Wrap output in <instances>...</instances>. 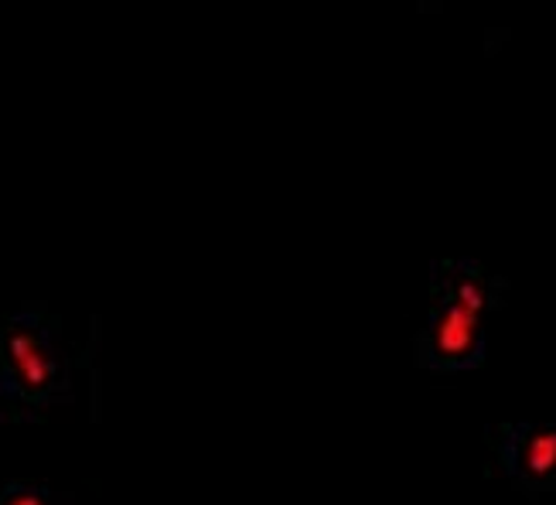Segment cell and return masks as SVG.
I'll return each instance as SVG.
<instances>
[{"instance_id": "obj_2", "label": "cell", "mask_w": 556, "mask_h": 505, "mask_svg": "<svg viewBox=\"0 0 556 505\" xmlns=\"http://www.w3.org/2000/svg\"><path fill=\"white\" fill-rule=\"evenodd\" d=\"M76 352L62 318L45 304L0 315V420H38L48 406L72 400Z\"/></svg>"}, {"instance_id": "obj_1", "label": "cell", "mask_w": 556, "mask_h": 505, "mask_svg": "<svg viewBox=\"0 0 556 505\" xmlns=\"http://www.w3.org/2000/svg\"><path fill=\"white\" fill-rule=\"evenodd\" d=\"M509 280L478 260H433L427 321L414 334L417 366L433 376L465 373L485 363V315L505 301Z\"/></svg>"}, {"instance_id": "obj_3", "label": "cell", "mask_w": 556, "mask_h": 505, "mask_svg": "<svg viewBox=\"0 0 556 505\" xmlns=\"http://www.w3.org/2000/svg\"><path fill=\"white\" fill-rule=\"evenodd\" d=\"M485 444L505 478L526 495L556 492V420H502L485 427Z\"/></svg>"}, {"instance_id": "obj_4", "label": "cell", "mask_w": 556, "mask_h": 505, "mask_svg": "<svg viewBox=\"0 0 556 505\" xmlns=\"http://www.w3.org/2000/svg\"><path fill=\"white\" fill-rule=\"evenodd\" d=\"M0 505H76V498L52 489V485L4 482L0 485Z\"/></svg>"}, {"instance_id": "obj_5", "label": "cell", "mask_w": 556, "mask_h": 505, "mask_svg": "<svg viewBox=\"0 0 556 505\" xmlns=\"http://www.w3.org/2000/svg\"><path fill=\"white\" fill-rule=\"evenodd\" d=\"M420 4H424V8H427V4H438V0H420Z\"/></svg>"}]
</instances>
